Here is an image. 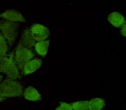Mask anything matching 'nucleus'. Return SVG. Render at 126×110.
<instances>
[{
	"mask_svg": "<svg viewBox=\"0 0 126 110\" xmlns=\"http://www.w3.org/2000/svg\"><path fill=\"white\" fill-rule=\"evenodd\" d=\"M23 86L17 80L9 77L3 80L0 83V97L6 98L21 97L23 94Z\"/></svg>",
	"mask_w": 126,
	"mask_h": 110,
	"instance_id": "f257e3e1",
	"label": "nucleus"
},
{
	"mask_svg": "<svg viewBox=\"0 0 126 110\" xmlns=\"http://www.w3.org/2000/svg\"><path fill=\"white\" fill-rule=\"evenodd\" d=\"M0 73L5 74L7 77L13 80H18L21 78L20 69L14 59V51L4 57L0 58Z\"/></svg>",
	"mask_w": 126,
	"mask_h": 110,
	"instance_id": "f03ea898",
	"label": "nucleus"
},
{
	"mask_svg": "<svg viewBox=\"0 0 126 110\" xmlns=\"http://www.w3.org/2000/svg\"><path fill=\"white\" fill-rule=\"evenodd\" d=\"M18 28H19L18 23L7 21V20L0 21V33L6 39L10 47L13 46L17 38Z\"/></svg>",
	"mask_w": 126,
	"mask_h": 110,
	"instance_id": "7ed1b4c3",
	"label": "nucleus"
},
{
	"mask_svg": "<svg viewBox=\"0 0 126 110\" xmlns=\"http://www.w3.org/2000/svg\"><path fill=\"white\" fill-rule=\"evenodd\" d=\"M35 52L30 48H28L26 46L23 45L21 43L17 44L16 48L14 51V59L16 65L18 66L20 70L23 69V66L30 61L31 59L35 58Z\"/></svg>",
	"mask_w": 126,
	"mask_h": 110,
	"instance_id": "20e7f679",
	"label": "nucleus"
},
{
	"mask_svg": "<svg viewBox=\"0 0 126 110\" xmlns=\"http://www.w3.org/2000/svg\"><path fill=\"white\" fill-rule=\"evenodd\" d=\"M30 32L36 42L47 40L50 36V30L47 26L41 23H34L30 26Z\"/></svg>",
	"mask_w": 126,
	"mask_h": 110,
	"instance_id": "39448f33",
	"label": "nucleus"
},
{
	"mask_svg": "<svg viewBox=\"0 0 126 110\" xmlns=\"http://www.w3.org/2000/svg\"><path fill=\"white\" fill-rule=\"evenodd\" d=\"M0 18L15 23H24L26 21L23 15L16 10H6L4 12L0 13Z\"/></svg>",
	"mask_w": 126,
	"mask_h": 110,
	"instance_id": "423d86ee",
	"label": "nucleus"
},
{
	"mask_svg": "<svg viewBox=\"0 0 126 110\" xmlns=\"http://www.w3.org/2000/svg\"><path fill=\"white\" fill-rule=\"evenodd\" d=\"M42 61L41 60V58L35 57L33 59H31L30 61H29L26 64L23 66L22 71V75H29L33 74L34 72L37 71L39 68L42 67Z\"/></svg>",
	"mask_w": 126,
	"mask_h": 110,
	"instance_id": "0eeeda50",
	"label": "nucleus"
},
{
	"mask_svg": "<svg viewBox=\"0 0 126 110\" xmlns=\"http://www.w3.org/2000/svg\"><path fill=\"white\" fill-rule=\"evenodd\" d=\"M23 98L30 101H42V95L36 88L32 86H29L23 90Z\"/></svg>",
	"mask_w": 126,
	"mask_h": 110,
	"instance_id": "6e6552de",
	"label": "nucleus"
},
{
	"mask_svg": "<svg viewBox=\"0 0 126 110\" xmlns=\"http://www.w3.org/2000/svg\"><path fill=\"white\" fill-rule=\"evenodd\" d=\"M20 43H21L23 45L26 46V47H28V48H30V49L35 47V44H36V41L35 40V38H34L33 36H32L30 28L25 29L23 31Z\"/></svg>",
	"mask_w": 126,
	"mask_h": 110,
	"instance_id": "1a4fd4ad",
	"label": "nucleus"
},
{
	"mask_svg": "<svg viewBox=\"0 0 126 110\" xmlns=\"http://www.w3.org/2000/svg\"><path fill=\"white\" fill-rule=\"evenodd\" d=\"M108 21L116 28H120L125 24V18L118 12H112L108 16Z\"/></svg>",
	"mask_w": 126,
	"mask_h": 110,
	"instance_id": "9d476101",
	"label": "nucleus"
},
{
	"mask_svg": "<svg viewBox=\"0 0 126 110\" xmlns=\"http://www.w3.org/2000/svg\"><path fill=\"white\" fill-rule=\"evenodd\" d=\"M49 44H50V41L48 39L45 41H42V42H36L35 47H34L35 52L38 56H42V57H45L47 54V51H48Z\"/></svg>",
	"mask_w": 126,
	"mask_h": 110,
	"instance_id": "9b49d317",
	"label": "nucleus"
},
{
	"mask_svg": "<svg viewBox=\"0 0 126 110\" xmlns=\"http://www.w3.org/2000/svg\"><path fill=\"white\" fill-rule=\"evenodd\" d=\"M105 106V101L103 98L95 97L89 101V110H102Z\"/></svg>",
	"mask_w": 126,
	"mask_h": 110,
	"instance_id": "f8f14e48",
	"label": "nucleus"
},
{
	"mask_svg": "<svg viewBox=\"0 0 126 110\" xmlns=\"http://www.w3.org/2000/svg\"><path fill=\"white\" fill-rule=\"evenodd\" d=\"M9 44H8L6 39L4 37V36L0 33V58L4 57L8 55L9 51Z\"/></svg>",
	"mask_w": 126,
	"mask_h": 110,
	"instance_id": "ddd939ff",
	"label": "nucleus"
},
{
	"mask_svg": "<svg viewBox=\"0 0 126 110\" xmlns=\"http://www.w3.org/2000/svg\"><path fill=\"white\" fill-rule=\"evenodd\" d=\"M71 105L74 110H89V101H78Z\"/></svg>",
	"mask_w": 126,
	"mask_h": 110,
	"instance_id": "4468645a",
	"label": "nucleus"
},
{
	"mask_svg": "<svg viewBox=\"0 0 126 110\" xmlns=\"http://www.w3.org/2000/svg\"><path fill=\"white\" fill-rule=\"evenodd\" d=\"M55 110H74L71 103H67L64 101L60 102V106L55 108Z\"/></svg>",
	"mask_w": 126,
	"mask_h": 110,
	"instance_id": "2eb2a0df",
	"label": "nucleus"
},
{
	"mask_svg": "<svg viewBox=\"0 0 126 110\" xmlns=\"http://www.w3.org/2000/svg\"><path fill=\"white\" fill-rule=\"evenodd\" d=\"M121 34H122L124 37H126V23L122 27V29H121Z\"/></svg>",
	"mask_w": 126,
	"mask_h": 110,
	"instance_id": "dca6fc26",
	"label": "nucleus"
},
{
	"mask_svg": "<svg viewBox=\"0 0 126 110\" xmlns=\"http://www.w3.org/2000/svg\"><path fill=\"white\" fill-rule=\"evenodd\" d=\"M3 81V75H0V83H1V82Z\"/></svg>",
	"mask_w": 126,
	"mask_h": 110,
	"instance_id": "f3484780",
	"label": "nucleus"
},
{
	"mask_svg": "<svg viewBox=\"0 0 126 110\" xmlns=\"http://www.w3.org/2000/svg\"><path fill=\"white\" fill-rule=\"evenodd\" d=\"M4 98H3V97H0V102H1V101H4Z\"/></svg>",
	"mask_w": 126,
	"mask_h": 110,
	"instance_id": "a211bd4d",
	"label": "nucleus"
}]
</instances>
